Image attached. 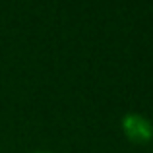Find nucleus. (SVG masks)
<instances>
[{
	"label": "nucleus",
	"mask_w": 153,
	"mask_h": 153,
	"mask_svg": "<svg viewBox=\"0 0 153 153\" xmlns=\"http://www.w3.org/2000/svg\"><path fill=\"white\" fill-rule=\"evenodd\" d=\"M35 153H51V151H35Z\"/></svg>",
	"instance_id": "obj_2"
},
{
	"label": "nucleus",
	"mask_w": 153,
	"mask_h": 153,
	"mask_svg": "<svg viewBox=\"0 0 153 153\" xmlns=\"http://www.w3.org/2000/svg\"><path fill=\"white\" fill-rule=\"evenodd\" d=\"M122 130L126 138L134 143H147L153 138V124L146 116L130 112L122 118Z\"/></svg>",
	"instance_id": "obj_1"
}]
</instances>
